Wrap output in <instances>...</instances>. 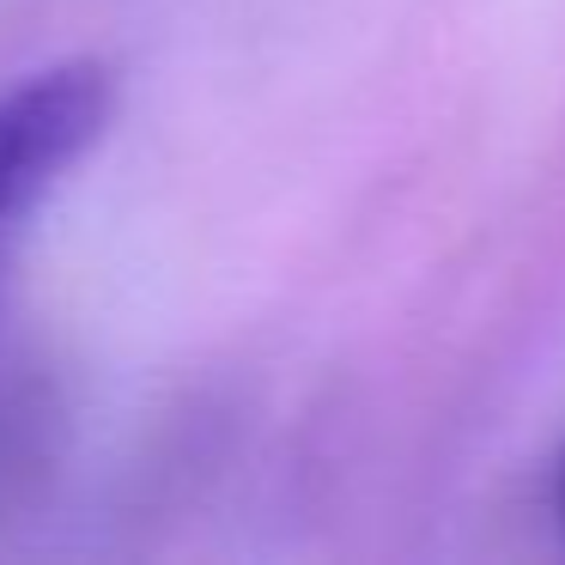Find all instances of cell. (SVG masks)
I'll return each instance as SVG.
<instances>
[{"instance_id":"cell-2","label":"cell","mask_w":565,"mask_h":565,"mask_svg":"<svg viewBox=\"0 0 565 565\" xmlns=\"http://www.w3.org/2000/svg\"><path fill=\"white\" fill-rule=\"evenodd\" d=\"M553 516H559V529H565V456H559V475H553Z\"/></svg>"},{"instance_id":"cell-1","label":"cell","mask_w":565,"mask_h":565,"mask_svg":"<svg viewBox=\"0 0 565 565\" xmlns=\"http://www.w3.org/2000/svg\"><path fill=\"white\" fill-rule=\"evenodd\" d=\"M110 116L116 74L104 62H55L0 86V256L104 140Z\"/></svg>"}]
</instances>
